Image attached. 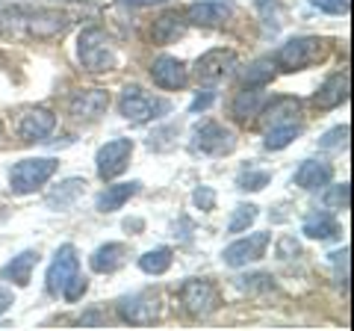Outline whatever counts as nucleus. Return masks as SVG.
<instances>
[{
	"mask_svg": "<svg viewBox=\"0 0 354 331\" xmlns=\"http://www.w3.org/2000/svg\"><path fill=\"white\" fill-rule=\"evenodd\" d=\"M254 219H257V207L239 204L234 211V216H230V222H227V234H242V231H248V225H254Z\"/></svg>",
	"mask_w": 354,
	"mask_h": 331,
	"instance_id": "c85d7f7f",
	"label": "nucleus"
},
{
	"mask_svg": "<svg viewBox=\"0 0 354 331\" xmlns=\"http://www.w3.org/2000/svg\"><path fill=\"white\" fill-rule=\"evenodd\" d=\"M322 51H325L322 39L298 36V39H290L286 45H281V51L274 53V65L283 69V71H301V69H307V65L322 60Z\"/></svg>",
	"mask_w": 354,
	"mask_h": 331,
	"instance_id": "7ed1b4c3",
	"label": "nucleus"
},
{
	"mask_svg": "<svg viewBox=\"0 0 354 331\" xmlns=\"http://www.w3.org/2000/svg\"><path fill=\"white\" fill-rule=\"evenodd\" d=\"M257 12L272 30L281 27V3H274V0H257Z\"/></svg>",
	"mask_w": 354,
	"mask_h": 331,
	"instance_id": "7c9ffc66",
	"label": "nucleus"
},
{
	"mask_svg": "<svg viewBox=\"0 0 354 331\" xmlns=\"http://www.w3.org/2000/svg\"><path fill=\"white\" fill-rule=\"evenodd\" d=\"M171 249H153V251H145L139 258V269L145 275H162L171 269Z\"/></svg>",
	"mask_w": 354,
	"mask_h": 331,
	"instance_id": "a878e982",
	"label": "nucleus"
},
{
	"mask_svg": "<svg viewBox=\"0 0 354 331\" xmlns=\"http://www.w3.org/2000/svg\"><path fill=\"white\" fill-rule=\"evenodd\" d=\"M139 181H130V184H115V186H106V190L97 195V202H95V207L101 213H115V211H121L133 195L139 193Z\"/></svg>",
	"mask_w": 354,
	"mask_h": 331,
	"instance_id": "6ab92c4d",
	"label": "nucleus"
},
{
	"mask_svg": "<svg viewBox=\"0 0 354 331\" xmlns=\"http://www.w3.org/2000/svg\"><path fill=\"white\" fill-rule=\"evenodd\" d=\"M269 181H272L269 172H248V175H242V178H239V190L257 193V190H263V186L269 184Z\"/></svg>",
	"mask_w": 354,
	"mask_h": 331,
	"instance_id": "473e14b6",
	"label": "nucleus"
},
{
	"mask_svg": "<svg viewBox=\"0 0 354 331\" xmlns=\"http://www.w3.org/2000/svg\"><path fill=\"white\" fill-rule=\"evenodd\" d=\"M183 30H186V18L180 12H165V15H160L157 21H153L151 36H153L157 45H169V42L183 36Z\"/></svg>",
	"mask_w": 354,
	"mask_h": 331,
	"instance_id": "4be33fe9",
	"label": "nucleus"
},
{
	"mask_svg": "<svg viewBox=\"0 0 354 331\" xmlns=\"http://www.w3.org/2000/svg\"><path fill=\"white\" fill-rule=\"evenodd\" d=\"M346 98H348V71H337L319 86L313 101H316L319 109H334V107H339L342 101H346Z\"/></svg>",
	"mask_w": 354,
	"mask_h": 331,
	"instance_id": "f3484780",
	"label": "nucleus"
},
{
	"mask_svg": "<svg viewBox=\"0 0 354 331\" xmlns=\"http://www.w3.org/2000/svg\"><path fill=\"white\" fill-rule=\"evenodd\" d=\"M348 193H351L348 184L330 186V190L325 193V204L330 207V211H348Z\"/></svg>",
	"mask_w": 354,
	"mask_h": 331,
	"instance_id": "c756f323",
	"label": "nucleus"
},
{
	"mask_svg": "<svg viewBox=\"0 0 354 331\" xmlns=\"http://www.w3.org/2000/svg\"><path fill=\"white\" fill-rule=\"evenodd\" d=\"M9 307H12V293L0 287V316H3V314L9 311Z\"/></svg>",
	"mask_w": 354,
	"mask_h": 331,
	"instance_id": "58836bf2",
	"label": "nucleus"
},
{
	"mask_svg": "<svg viewBox=\"0 0 354 331\" xmlns=\"http://www.w3.org/2000/svg\"><path fill=\"white\" fill-rule=\"evenodd\" d=\"M177 296H180V305H183V311L189 316H207V314H213L216 305H218L216 287L209 281H204V278L183 281V287H180V293Z\"/></svg>",
	"mask_w": 354,
	"mask_h": 331,
	"instance_id": "423d86ee",
	"label": "nucleus"
},
{
	"mask_svg": "<svg viewBox=\"0 0 354 331\" xmlns=\"http://www.w3.org/2000/svg\"><path fill=\"white\" fill-rule=\"evenodd\" d=\"M71 116L77 118H101L106 109H109V92L104 89H80V92H74L71 98Z\"/></svg>",
	"mask_w": 354,
	"mask_h": 331,
	"instance_id": "2eb2a0df",
	"label": "nucleus"
},
{
	"mask_svg": "<svg viewBox=\"0 0 354 331\" xmlns=\"http://www.w3.org/2000/svg\"><path fill=\"white\" fill-rule=\"evenodd\" d=\"M234 69H236V53L216 48V51H207L204 57L195 62V77L201 83H221L225 77L234 74Z\"/></svg>",
	"mask_w": 354,
	"mask_h": 331,
	"instance_id": "6e6552de",
	"label": "nucleus"
},
{
	"mask_svg": "<svg viewBox=\"0 0 354 331\" xmlns=\"http://www.w3.org/2000/svg\"><path fill=\"white\" fill-rule=\"evenodd\" d=\"M77 275V249L74 246H62L53 258L50 269H48V293L62 296V287L68 284Z\"/></svg>",
	"mask_w": 354,
	"mask_h": 331,
	"instance_id": "ddd939ff",
	"label": "nucleus"
},
{
	"mask_svg": "<svg viewBox=\"0 0 354 331\" xmlns=\"http://www.w3.org/2000/svg\"><path fill=\"white\" fill-rule=\"evenodd\" d=\"M118 3H124V6H157V3H165V0H118Z\"/></svg>",
	"mask_w": 354,
	"mask_h": 331,
	"instance_id": "ea45409f",
	"label": "nucleus"
},
{
	"mask_svg": "<svg viewBox=\"0 0 354 331\" xmlns=\"http://www.w3.org/2000/svg\"><path fill=\"white\" fill-rule=\"evenodd\" d=\"M86 290H88V281L80 278V275H74V278L62 287V299H65V302H80Z\"/></svg>",
	"mask_w": 354,
	"mask_h": 331,
	"instance_id": "2f4dec72",
	"label": "nucleus"
},
{
	"mask_svg": "<svg viewBox=\"0 0 354 331\" xmlns=\"http://www.w3.org/2000/svg\"><path fill=\"white\" fill-rule=\"evenodd\" d=\"M157 314H160V307L151 293H136V296H127V299L118 302V319L121 323H130V325H148L157 319Z\"/></svg>",
	"mask_w": 354,
	"mask_h": 331,
	"instance_id": "9d476101",
	"label": "nucleus"
},
{
	"mask_svg": "<svg viewBox=\"0 0 354 331\" xmlns=\"http://www.w3.org/2000/svg\"><path fill=\"white\" fill-rule=\"evenodd\" d=\"M330 178H334V169L319 160H304L295 172V184L301 186V190H319V186H325Z\"/></svg>",
	"mask_w": 354,
	"mask_h": 331,
	"instance_id": "aec40b11",
	"label": "nucleus"
},
{
	"mask_svg": "<svg viewBox=\"0 0 354 331\" xmlns=\"http://www.w3.org/2000/svg\"><path fill=\"white\" fill-rule=\"evenodd\" d=\"M310 3L328 15H346L348 12V0H310Z\"/></svg>",
	"mask_w": 354,
	"mask_h": 331,
	"instance_id": "f704fd0d",
	"label": "nucleus"
},
{
	"mask_svg": "<svg viewBox=\"0 0 354 331\" xmlns=\"http://www.w3.org/2000/svg\"><path fill=\"white\" fill-rule=\"evenodd\" d=\"M266 104V95L254 86H245V92H239L234 98V116L236 118H251V116H260V109Z\"/></svg>",
	"mask_w": 354,
	"mask_h": 331,
	"instance_id": "393cba45",
	"label": "nucleus"
},
{
	"mask_svg": "<svg viewBox=\"0 0 354 331\" xmlns=\"http://www.w3.org/2000/svg\"><path fill=\"white\" fill-rule=\"evenodd\" d=\"M298 125H278V127H266V148L269 151H281L298 136Z\"/></svg>",
	"mask_w": 354,
	"mask_h": 331,
	"instance_id": "cd10ccee",
	"label": "nucleus"
},
{
	"mask_svg": "<svg viewBox=\"0 0 354 331\" xmlns=\"http://www.w3.org/2000/svg\"><path fill=\"white\" fill-rule=\"evenodd\" d=\"M77 57H80L83 69L92 74H104L115 69V51L113 42L101 27H86L77 39Z\"/></svg>",
	"mask_w": 354,
	"mask_h": 331,
	"instance_id": "f257e3e1",
	"label": "nucleus"
},
{
	"mask_svg": "<svg viewBox=\"0 0 354 331\" xmlns=\"http://www.w3.org/2000/svg\"><path fill=\"white\" fill-rule=\"evenodd\" d=\"M151 77L153 83L160 86V89H183L186 80H189V71H186V65L177 60V57H157L151 62Z\"/></svg>",
	"mask_w": 354,
	"mask_h": 331,
	"instance_id": "9b49d317",
	"label": "nucleus"
},
{
	"mask_svg": "<svg viewBox=\"0 0 354 331\" xmlns=\"http://www.w3.org/2000/svg\"><path fill=\"white\" fill-rule=\"evenodd\" d=\"M272 77H274V62L272 60H257V62H251L245 69V74H242V83L254 86V89H263Z\"/></svg>",
	"mask_w": 354,
	"mask_h": 331,
	"instance_id": "bb28decb",
	"label": "nucleus"
},
{
	"mask_svg": "<svg viewBox=\"0 0 354 331\" xmlns=\"http://www.w3.org/2000/svg\"><path fill=\"white\" fill-rule=\"evenodd\" d=\"M36 263H39V251H21L18 258H12L3 267V278L12 281L15 287H27L32 269H36Z\"/></svg>",
	"mask_w": 354,
	"mask_h": 331,
	"instance_id": "412c9836",
	"label": "nucleus"
},
{
	"mask_svg": "<svg viewBox=\"0 0 354 331\" xmlns=\"http://www.w3.org/2000/svg\"><path fill=\"white\" fill-rule=\"evenodd\" d=\"M130 154H133V139H113V142H106V145H101V151H97V157H95L101 181L118 178V175L127 169Z\"/></svg>",
	"mask_w": 354,
	"mask_h": 331,
	"instance_id": "0eeeda50",
	"label": "nucleus"
},
{
	"mask_svg": "<svg viewBox=\"0 0 354 331\" xmlns=\"http://www.w3.org/2000/svg\"><path fill=\"white\" fill-rule=\"evenodd\" d=\"M269 240L272 234L269 231H260V234H251V237H242L236 242H230V246L225 249V263L227 267H245V263H254V260H260L266 255V249H269Z\"/></svg>",
	"mask_w": 354,
	"mask_h": 331,
	"instance_id": "1a4fd4ad",
	"label": "nucleus"
},
{
	"mask_svg": "<svg viewBox=\"0 0 354 331\" xmlns=\"http://www.w3.org/2000/svg\"><path fill=\"white\" fill-rule=\"evenodd\" d=\"M83 186H86V181H80V178H71V181L59 184V190H53L48 195V207L50 211H65V207H71L77 198L83 195Z\"/></svg>",
	"mask_w": 354,
	"mask_h": 331,
	"instance_id": "b1692460",
	"label": "nucleus"
},
{
	"mask_svg": "<svg viewBox=\"0 0 354 331\" xmlns=\"http://www.w3.org/2000/svg\"><path fill=\"white\" fill-rule=\"evenodd\" d=\"M124 260H127V246H121V242H106V246H101L92 258H88V267H92V272H97V275H109L118 267H124Z\"/></svg>",
	"mask_w": 354,
	"mask_h": 331,
	"instance_id": "a211bd4d",
	"label": "nucleus"
},
{
	"mask_svg": "<svg viewBox=\"0 0 354 331\" xmlns=\"http://www.w3.org/2000/svg\"><path fill=\"white\" fill-rule=\"evenodd\" d=\"M57 160L53 157H30V160H21L12 166V172H9V186H12L15 195H30L36 193L39 186H44L53 172H57Z\"/></svg>",
	"mask_w": 354,
	"mask_h": 331,
	"instance_id": "f03ea898",
	"label": "nucleus"
},
{
	"mask_svg": "<svg viewBox=\"0 0 354 331\" xmlns=\"http://www.w3.org/2000/svg\"><path fill=\"white\" fill-rule=\"evenodd\" d=\"M346 139H348V127L339 125L334 130H328V134L319 139V145H322V148H342V145H346Z\"/></svg>",
	"mask_w": 354,
	"mask_h": 331,
	"instance_id": "72a5a7b5",
	"label": "nucleus"
},
{
	"mask_svg": "<svg viewBox=\"0 0 354 331\" xmlns=\"http://www.w3.org/2000/svg\"><path fill=\"white\" fill-rule=\"evenodd\" d=\"M192 148L201 154H209V157H221V154H230L236 148V136H234V130L218 125V121H204V125L195 127Z\"/></svg>",
	"mask_w": 354,
	"mask_h": 331,
	"instance_id": "39448f33",
	"label": "nucleus"
},
{
	"mask_svg": "<svg viewBox=\"0 0 354 331\" xmlns=\"http://www.w3.org/2000/svg\"><path fill=\"white\" fill-rule=\"evenodd\" d=\"M192 202H195L198 211H213V207H216V193L209 190V186H198L195 195H192Z\"/></svg>",
	"mask_w": 354,
	"mask_h": 331,
	"instance_id": "c9c22d12",
	"label": "nucleus"
},
{
	"mask_svg": "<svg viewBox=\"0 0 354 331\" xmlns=\"http://www.w3.org/2000/svg\"><path fill=\"white\" fill-rule=\"evenodd\" d=\"M118 109L121 116L133 125H142V121H151L162 113H169V101H162V98H153L148 95L142 86H124V92H121V101H118Z\"/></svg>",
	"mask_w": 354,
	"mask_h": 331,
	"instance_id": "20e7f679",
	"label": "nucleus"
},
{
	"mask_svg": "<svg viewBox=\"0 0 354 331\" xmlns=\"http://www.w3.org/2000/svg\"><path fill=\"white\" fill-rule=\"evenodd\" d=\"M53 127H57V116L50 113V109H44V107H36V109H30V113L21 116L18 121V134L24 142H41V139H48L53 134Z\"/></svg>",
	"mask_w": 354,
	"mask_h": 331,
	"instance_id": "f8f14e48",
	"label": "nucleus"
},
{
	"mask_svg": "<svg viewBox=\"0 0 354 331\" xmlns=\"http://www.w3.org/2000/svg\"><path fill=\"white\" fill-rule=\"evenodd\" d=\"M213 101H216V92H201V95H198L195 101L189 104V113H204V109L213 104Z\"/></svg>",
	"mask_w": 354,
	"mask_h": 331,
	"instance_id": "4c0bfd02",
	"label": "nucleus"
},
{
	"mask_svg": "<svg viewBox=\"0 0 354 331\" xmlns=\"http://www.w3.org/2000/svg\"><path fill=\"white\" fill-rule=\"evenodd\" d=\"M260 116H263V127L298 125V116H301V101H298V98H274V101L263 104Z\"/></svg>",
	"mask_w": 354,
	"mask_h": 331,
	"instance_id": "4468645a",
	"label": "nucleus"
},
{
	"mask_svg": "<svg viewBox=\"0 0 354 331\" xmlns=\"http://www.w3.org/2000/svg\"><path fill=\"white\" fill-rule=\"evenodd\" d=\"M304 234L310 240H330V237H337L339 234V225H337V219L330 216L328 211H319V213H310L304 219Z\"/></svg>",
	"mask_w": 354,
	"mask_h": 331,
	"instance_id": "5701e85b",
	"label": "nucleus"
},
{
	"mask_svg": "<svg viewBox=\"0 0 354 331\" xmlns=\"http://www.w3.org/2000/svg\"><path fill=\"white\" fill-rule=\"evenodd\" d=\"M230 15V6L221 3V0H201V3H192L186 9V24H198V27H216L225 24V18Z\"/></svg>",
	"mask_w": 354,
	"mask_h": 331,
	"instance_id": "dca6fc26",
	"label": "nucleus"
},
{
	"mask_svg": "<svg viewBox=\"0 0 354 331\" xmlns=\"http://www.w3.org/2000/svg\"><path fill=\"white\" fill-rule=\"evenodd\" d=\"M298 251H301V249H298V242H295V237H281L278 240V258H295L298 255Z\"/></svg>",
	"mask_w": 354,
	"mask_h": 331,
	"instance_id": "e433bc0d",
	"label": "nucleus"
}]
</instances>
